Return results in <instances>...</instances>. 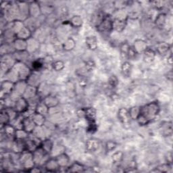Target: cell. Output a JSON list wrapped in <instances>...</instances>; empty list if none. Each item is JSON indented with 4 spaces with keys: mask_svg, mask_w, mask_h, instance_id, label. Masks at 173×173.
I'll use <instances>...</instances> for the list:
<instances>
[{
    "mask_svg": "<svg viewBox=\"0 0 173 173\" xmlns=\"http://www.w3.org/2000/svg\"><path fill=\"white\" fill-rule=\"evenodd\" d=\"M118 118L120 121L124 124H129L131 123V112L126 108H121L118 112Z\"/></svg>",
    "mask_w": 173,
    "mask_h": 173,
    "instance_id": "6da1fadb",
    "label": "cell"
},
{
    "mask_svg": "<svg viewBox=\"0 0 173 173\" xmlns=\"http://www.w3.org/2000/svg\"><path fill=\"white\" fill-rule=\"evenodd\" d=\"M83 111H84V116L88 120V121H95L96 111L94 108H87L84 109Z\"/></svg>",
    "mask_w": 173,
    "mask_h": 173,
    "instance_id": "7a4b0ae2",
    "label": "cell"
},
{
    "mask_svg": "<svg viewBox=\"0 0 173 173\" xmlns=\"http://www.w3.org/2000/svg\"><path fill=\"white\" fill-rule=\"evenodd\" d=\"M131 70H132V66L130 63L128 62H125L123 63L122 66V71L124 75L129 76V75L131 74Z\"/></svg>",
    "mask_w": 173,
    "mask_h": 173,
    "instance_id": "3957f363",
    "label": "cell"
},
{
    "mask_svg": "<svg viewBox=\"0 0 173 173\" xmlns=\"http://www.w3.org/2000/svg\"><path fill=\"white\" fill-rule=\"evenodd\" d=\"M52 66H53V68H54V69L56 70V71H59V70H60V69H59V66L60 67L61 69H63L64 67V63H63L62 61L55 62L54 63H53Z\"/></svg>",
    "mask_w": 173,
    "mask_h": 173,
    "instance_id": "277c9868",
    "label": "cell"
},
{
    "mask_svg": "<svg viewBox=\"0 0 173 173\" xmlns=\"http://www.w3.org/2000/svg\"><path fill=\"white\" fill-rule=\"evenodd\" d=\"M43 66V64L40 61H35L32 64V68L35 70H38L41 69Z\"/></svg>",
    "mask_w": 173,
    "mask_h": 173,
    "instance_id": "5b68a950",
    "label": "cell"
},
{
    "mask_svg": "<svg viewBox=\"0 0 173 173\" xmlns=\"http://www.w3.org/2000/svg\"><path fill=\"white\" fill-rule=\"evenodd\" d=\"M117 81H118L117 78H116L114 76H112V77L110 78V81H109V83H110V84L113 87H115L116 85H117L118 83Z\"/></svg>",
    "mask_w": 173,
    "mask_h": 173,
    "instance_id": "8992f818",
    "label": "cell"
},
{
    "mask_svg": "<svg viewBox=\"0 0 173 173\" xmlns=\"http://www.w3.org/2000/svg\"><path fill=\"white\" fill-rule=\"evenodd\" d=\"M95 67V63L93 61H88L86 63V68L89 70H91Z\"/></svg>",
    "mask_w": 173,
    "mask_h": 173,
    "instance_id": "52a82bcc",
    "label": "cell"
},
{
    "mask_svg": "<svg viewBox=\"0 0 173 173\" xmlns=\"http://www.w3.org/2000/svg\"><path fill=\"white\" fill-rule=\"evenodd\" d=\"M168 79L169 80V81H172V70L168 72Z\"/></svg>",
    "mask_w": 173,
    "mask_h": 173,
    "instance_id": "ba28073f",
    "label": "cell"
}]
</instances>
